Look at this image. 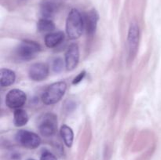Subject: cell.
Masks as SVG:
<instances>
[{
	"label": "cell",
	"instance_id": "cell-17",
	"mask_svg": "<svg viewBox=\"0 0 161 160\" xmlns=\"http://www.w3.org/2000/svg\"><path fill=\"white\" fill-rule=\"evenodd\" d=\"M64 67V62L63 60L60 57H56L52 63V69L56 73H59L63 70Z\"/></svg>",
	"mask_w": 161,
	"mask_h": 160
},
{
	"label": "cell",
	"instance_id": "cell-11",
	"mask_svg": "<svg viewBox=\"0 0 161 160\" xmlns=\"http://www.w3.org/2000/svg\"><path fill=\"white\" fill-rule=\"evenodd\" d=\"M64 39V34L62 31H54L48 33L45 36V44L49 48H54L62 42Z\"/></svg>",
	"mask_w": 161,
	"mask_h": 160
},
{
	"label": "cell",
	"instance_id": "cell-2",
	"mask_svg": "<svg viewBox=\"0 0 161 160\" xmlns=\"http://www.w3.org/2000/svg\"><path fill=\"white\" fill-rule=\"evenodd\" d=\"M67 85L64 82L60 81L48 86L42 96V100L45 104L52 105L58 103L65 93Z\"/></svg>",
	"mask_w": 161,
	"mask_h": 160
},
{
	"label": "cell",
	"instance_id": "cell-4",
	"mask_svg": "<svg viewBox=\"0 0 161 160\" xmlns=\"http://www.w3.org/2000/svg\"><path fill=\"white\" fill-rule=\"evenodd\" d=\"M58 129V119L55 115L52 113L45 114L39 123V130L41 135L46 137L52 136L56 133Z\"/></svg>",
	"mask_w": 161,
	"mask_h": 160
},
{
	"label": "cell",
	"instance_id": "cell-12",
	"mask_svg": "<svg viewBox=\"0 0 161 160\" xmlns=\"http://www.w3.org/2000/svg\"><path fill=\"white\" fill-rule=\"evenodd\" d=\"M1 78H0V85L2 87L11 86L15 82L16 75L14 72L8 68L1 69Z\"/></svg>",
	"mask_w": 161,
	"mask_h": 160
},
{
	"label": "cell",
	"instance_id": "cell-3",
	"mask_svg": "<svg viewBox=\"0 0 161 160\" xmlns=\"http://www.w3.org/2000/svg\"><path fill=\"white\" fill-rule=\"evenodd\" d=\"M40 50L41 46L39 43L34 41L25 40L20 42L16 49L15 54L20 61H30L36 57Z\"/></svg>",
	"mask_w": 161,
	"mask_h": 160
},
{
	"label": "cell",
	"instance_id": "cell-8",
	"mask_svg": "<svg viewBox=\"0 0 161 160\" xmlns=\"http://www.w3.org/2000/svg\"><path fill=\"white\" fill-rule=\"evenodd\" d=\"M49 75V67L44 63H36L30 67L28 76L30 79L40 82L47 78Z\"/></svg>",
	"mask_w": 161,
	"mask_h": 160
},
{
	"label": "cell",
	"instance_id": "cell-14",
	"mask_svg": "<svg viewBox=\"0 0 161 160\" xmlns=\"http://www.w3.org/2000/svg\"><path fill=\"white\" fill-rule=\"evenodd\" d=\"M60 133H61V137H62L66 146L69 147H72L74 139V133L72 128L67 125H61V130H60Z\"/></svg>",
	"mask_w": 161,
	"mask_h": 160
},
{
	"label": "cell",
	"instance_id": "cell-16",
	"mask_svg": "<svg viewBox=\"0 0 161 160\" xmlns=\"http://www.w3.org/2000/svg\"><path fill=\"white\" fill-rule=\"evenodd\" d=\"M37 29L39 32H53L55 29V24L50 19L42 18L37 23Z\"/></svg>",
	"mask_w": 161,
	"mask_h": 160
},
{
	"label": "cell",
	"instance_id": "cell-15",
	"mask_svg": "<svg viewBox=\"0 0 161 160\" xmlns=\"http://www.w3.org/2000/svg\"><path fill=\"white\" fill-rule=\"evenodd\" d=\"M57 12V5L51 1H47L41 6V13L43 18L50 19Z\"/></svg>",
	"mask_w": 161,
	"mask_h": 160
},
{
	"label": "cell",
	"instance_id": "cell-6",
	"mask_svg": "<svg viewBox=\"0 0 161 160\" xmlns=\"http://www.w3.org/2000/svg\"><path fill=\"white\" fill-rule=\"evenodd\" d=\"M16 141L23 147L35 149L41 144V139L36 133L28 130H19L16 134Z\"/></svg>",
	"mask_w": 161,
	"mask_h": 160
},
{
	"label": "cell",
	"instance_id": "cell-7",
	"mask_svg": "<svg viewBox=\"0 0 161 160\" xmlns=\"http://www.w3.org/2000/svg\"><path fill=\"white\" fill-rule=\"evenodd\" d=\"M27 96L24 91L18 89H14L9 91L6 96V104L9 108L17 109L20 108L25 104Z\"/></svg>",
	"mask_w": 161,
	"mask_h": 160
},
{
	"label": "cell",
	"instance_id": "cell-1",
	"mask_svg": "<svg viewBox=\"0 0 161 160\" xmlns=\"http://www.w3.org/2000/svg\"><path fill=\"white\" fill-rule=\"evenodd\" d=\"M84 20L80 11L72 9L66 20V32L70 39H76L80 37L83 31Z\"/></svg>",
	"mask_w": 161,
	"mask_h": 160
},
{
	"label": "cell",
	"instance_id": "cell-5",
	"mask_svg": "<svg viewBox=\"0 0 161 160\" xmlns=\"http://www.w3.org/2000/svg\"><path fill=\"white\" fill-rule=\"evenodd\" d=\"M139 28L136 23H132L129 28L128 35H127V53L128 59L132 61L136 56L138 52V44H139Z\"/></svg>",
	"mask_w": 161,
	"mask_h": 160
},
{
	"label": "cell",
	"instance_id": "cell-13",
	"mask_svg": "<svg viewBox=\"0 0 161 160\" xmlns=\"http://www.w3.org/2000/svg\"><path fill=\"white\" fill-rule=\"evenodd\" d=\"M28 122V115L26 111L21 108H17L14 113V125L17 127L23 126Z\"/></svg>",
	"mask_w": 161,
	"mask_h": 160
},
{
	"label": "cell",
	"instance_id": "cell-9",
	"mask_svg": "<svg viewBox=\"0 0 161 160\" xmlns=\"http://www.w3.org/2000/svg\"><path fill=\"white\" fill-rule=\"evenodd\" d=\"M80 61V50L76 43H72L65 53V67L68 71H72L78 65Z\"/></svg>",
	"mask_w": 161,
	"mask_h": 160
},
{
	"label": "cell",
	"instance_id": "cell-10",
	"mask_svg": "<svg viewBox=\"0 0 161 160\" xmlns=\"http://www.w3.org/2000/svg\"><path fill=\"white\" fill-rule=\"evenodd\" d=\"M84 20V26L86 28V33L90 35H94L97 28V21H98V14L94 9L89 11L85 14L83 17Z\"/></svg>",
	"mask_w": 161,
	"mask_h": 160
},
{
	"label": "cell",
	"instance_id": "cell-20",
	"mask_svg": "<svg viewBox=\"0 0 161 160\" xmlns=\"http://www.w3.org/2000/svg\"><path fill=\"white\" fill-rule=\"evenodd\" d=\"M28 160H34V159H31V158H30V159H28Z\"/></svg>",
	"mask_w": 161,
	"mask_h": 160
},
{
	"label": "cell",
	"instance_id": "cell-19",
	"mask_svg": "<svg viewBox=\"0 0 161 160\" xmlns=\"http://www.w3.org/2000/svg\"><path fill=\"white\" fill-rule=\"evenodd\" d=\"M85 75H86V72H85V71H83V72H80V73L79 74V75H77V76L73 79V81H72V84L75 85V84H78V83H80V82L83 79V78L85 77Z\"/></svg>",
	"mask_w": 161,
	"mask_h": 160
},
{
	"label": "cell",
	"instance_id": "cell-18",
	"mask_svg": "<svg viewBox=\"0 0 161 160\" xmlns=\"http://www.w3.org/2000/svg\"><path fill=\"white\" fill-rule=\"evenodd\" d=\"M40 160H58L56 156L50 152H44L41 155Z\"/></svg>",
	"mask_w": 161,
	"mask_h": 160
}]
</instances>
